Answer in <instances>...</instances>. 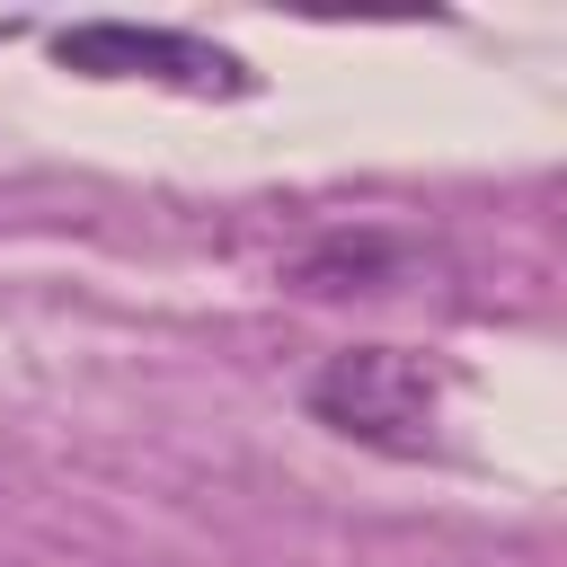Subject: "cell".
I'll use <instances>...</instances> for the list:
<instances>
[{
  "instance_id": "obj_1",
  "label": "cell",
  "mask_w": 567,
  "mask_h": 567,
  "mask_svg": "<svg viewBox=\"0 0 567 567\" xmlns=\"http://www.w3.org/2000/svg\"><path fill=\"white\" fill-rule=\"evenodd\" d=\"M310 416L372 452H425L443 416V372L416 346H346L310 372Z\"/></svg>"
},
{
  "instance_id": "obj_2",
  "label": "cell",
  "mask_w": 567,
  "mask_h": 567,
  "mask_svg": "<svg viewBox=\"0 0 567 567\" xmlns=\"http://www.w3.org/2000/svg\"><path fill=\"white\" fill-rule=\"evenodd\" d=\"M53 62L62 71H89V80H177V89H221L239 97L248 89V62L204 44V35H168V27H124V18H89V27H62L53 35Z\"/></svg>"
},
{
  "instance_id": "obj_3",
  "label": "cell",
  "mask_w": 567,
  "mask_h": 567,
  "mask_svg": "<svg viewBox=\"0 0 567 567\" xmlns=\"http://www.w3.org/2000/svg\"><path fill=\"white\" fill-rule=\"evenodd\" d=\"M408 266V239L399 230H319L301 257H292V292H310V301H337V292H381L390 275Z\"/></svg>"
}]
</instances>
